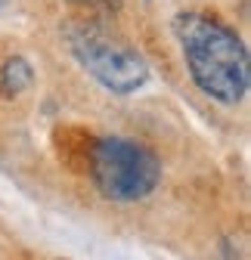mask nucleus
Returning a JSON list of instances; mask_svg holds the SVG:
<instances>
[{"mask_svg": "<svg viewBox=\"0 0 251 260\" xmlns=\"http://www.w3.org/2000/svg\"><path fill=\"white\" fill-rule=\"evenodd\" d=\"M174 35L183 47L196 87L205 96L224 106L245 100L251 84L248 50L227 25L202 13H180L174 19Z\"/></svg>", "mask_w": 251, "mask_h": 260, "instance_id": "obj_1", "label": "nucleus"}, {"mask_svg": "<svg viewBox=\"0 0 251 260\" xmlns=\"http://www.w3.org/2000/svg\"><path fill=\"white\" fill-rule=\"evenodd\" d=\"M90 177L109 202H140L155 192L162 165L146 146L124 137H103L90 149Z\"/></svg>", "mask_w": 251, "mask_h": 260, "instance_id": "obj_2", "label": "nucleus"}, {"mask_svg": "<svg viewBox=\"0 0 251 260\" xmlns=\"http://www.w3.org/2000/svg\"><path fill=\"white\" fill-rule=\"evenodd\" d=\"M69 47L84 69L112 93H134L149 78L146 59L137 50H131L124 41L106 35L100 28H87V25L72 28Z\"/></svg>", "mask_w": 251, "mask_h": 260, "instance_id": "obj_3", "label": "nucleus"}, {"mask_svg": "<svg viewBox=\"0 0 251 260\" xmlns=\"http://www.w3.org/2000/svg\"><path fill=\"white\" fill-rule=\"evenodd\" d=\"M31 81H35V78H31V65L25 62V59H10L7 65H4V72H0V84H4V90L7 93H22L25 87H31Z\"/></svg>", "mask_w": 251, "mask_h": 260, "instance_id": "obj_4", "label": "nucleus"}, {"mask_svg": "<svg viewBox=\"0 0 251 260\" xmlns=\"http://www.w3.org/2000/svg\"><path fill=\"white\" fill-rule=\"evenodd\" d=\"M72 4H90V7H118L121 0H72Z\"/></svg>", "mask_w": 251, "mask_h": 260, "instance_id": "obj_5", "label": "nucleus"}, {"mask_svg": "<svg viewBox=\"0 0 251 260\" xmlns=\"http://www.w3.org/2000/svg\"><path fill=\"white\" fill-rule=\"evenodd\" d=\"M0 4H7V0H0Z\"/></svg>", "mask_w": 251, "mask_h": 260, "instance_id": "obj_6", "label": "nucleus"}]
</instances>
